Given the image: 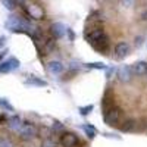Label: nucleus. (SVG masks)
Segmentation results:
<instances>
[{"mask_svg":"<svg viewBox=\"0 0 147 147\" xmlns=\"http://www.w3.org/2000/svg\"><path fill=\"white\" fill-rule=\"evenodd\" d=\"M6 30H9L10 32H19V31H28L30 34H32V27L27 21L21 19L19 16H9L6 24H5Z\"/></svg>","mask_w":147,"mask_h":147,"instance_id":"obj_1","label":"nucleus"},{"mask_svg":"<svg viewBox=\"0 0 147 147\" xmlns=\"http://www.w3.org/2000/svg\"><path fill=\"white\" fill-rule=\"evenodd\" d=\"M16 134L19 136V138L22 140H31L37 136V127L32 124V122H28V121H24L21 128L16 131Z\"/></svg>","mask_w":147,"mask_h":147,"instance_id":"obj_2","label":"nucleus"},{"mask_svg":"<svg viewBox=\"0 0 147 147\" xmlns=\"http://www.w3.org/2000/svg\"><path fill=\"white\" fill-rule=\"evenodd\" d=\"M21 66V62L16 59V57H9L3 62H0V74H7V72H12Z\"/></svg>","mask_w":147,"mask_h":147,"instance_id":"obj_3","label":"nucleus"},{"mask_svg":"<svg viewBox=\"0 0 147 147\" xmlns=\"http://www.w3.org/2000/svg\"><path fill=\"white\" fill-rule=\"evenodd\" d=\"M105 119L109 125H116L118 122L122 119V110L119 107H112L110 110H107L106 115H105Z\"/></svg>","mask_w":147,"mask_h":147,"instance_id":"obj_4","label":"nucleus"},{"mask_svg":"<svg viewBox=\"0 0 147 147\" xmlns=\"http://www.w3.org/2000/svg\"><path fill=\"white\" fill-rule=\"evenodd\" d=\"M27 13L30 15V18L32 19H43L44 18V10L41 6L35 5V3H31L27 6Z\"/></svg>","mask_w":147,"mask_h":147,"instance_id":"obj_5","label":"nucleus"},{"mask_svg":"<svg viewBox=\"0 0 147 147\" xmlns=\"http://www.w3.org/2000/svg\"><path fill=\"white\" fill-rule=\"evenodd\" d=\"M131 72L134 77H144L147 74V62L144 60H138V62L131 65Z\"/></svg>","mask_w":147,"mask_h":147,"instance_id":"obj_6","label":"nucleus"},{"mask_svg":"<svg viewBox=\"0 0 147 147\" xmlns=\"http://www.w3.org/2000/svg\"><path fill=\"white\" fill-rule=\"evenodd\" d=\"M60 144H62V147H75L78 144V137L72 132H66L60 138Z\"/></svg>","mask_w":147,"mask_h":147,"instance_id":"obj_7","label":"nucleus"},{"mask_svg":"<svg viewBox=\"0 0 147 147\" xmlns=\"http://www.w3.org/2000/svg\"><path fill=\"white\" fill-rule=\"evenodd\" d=\"M118 77L122 82H129L132 80V72H131V66L129 65H124L118 69Z\"/></svg>","mask_w":147,"mask_h":147,"instance_id":"obj_8","label":"nucleus"},{"mask_svg":"<svg viewBox=\"0 0 147 147\" xmlns=\"http://www.w3.org/2000/svg\"><path fill=\"white\" fill-rule=\"evenodd\" d=\"M50 32H52V35L55 37V38H62V37H65V34H66V27L62 22H55L50 27Z\"/></svg>","mask_w":147,"mask_h":147,"instance_id":"obj_9","label":"nucleus"},{"mask_svg":"<svg viewBox=\"0 0 147 147\" xmlns=\"http://www.w3.org/2000/svg\"><path fill=\"white\" fill-rule=\"evenodd\" d=\"M22 122H24V121L21 119V116H19V115H12V116H9V118H7L6 125H7V128H9L10 131L16 132V131L21 128Z\"/></svg>","mask_w":147,"mask_h":147,"instance_id":"obj_10","label":"nucleus"},{"mask_svg":"<svg viewBox=\"0 0 147 147\" xmlns=\"http://www.w3.org/2000/svg\"><path fill=\"white\" fill-rule=\"evenodd\" d=\"M65 69V65L59 60H52V62L47 63V71L52 74V75H60Z\"/></svg>","mask_w":147,"mask_h":147,"instance_id":"obj_11","label":"nucleus"},{"mask_svg":"<svg viewBox=\"0 0 147 147\" xmlns=\"http://www.w3.org/2000/svg\"><path fill=\"white\" fill-rule=\"evenodd\" d=\"M128 53H129V44L127 41H121V43H118L115 46V55H116V57L122 59V57H125Z\"/></svg>","mask_w":147,"mask_h":147,"instance_id":"obj_12","label":"nucleus"},{"mask_svg":"<svg viewBox=\"0 0 147 147\" xmlns=\"http://www.w3.org/2000/svg\"><path fill=\"white\" fill-rule=\"evenodd\" d=\"M25 84L27 85H32V87H47V81H44V80H41L38 77H34V75L28 77L25 80Z\"/></svg>","mask_w":147,"mask_h":147,"instance_id":"obj_13","label":"nucleus"},{"mask_svg":"<svg viewBox=\"0 0 147 147\" xmlns=\"http://www.w3.org/2000/svg\"><path fill=\"white\" fill-rule=\"evenodd\" d=\"M106 34H105V31L102 30V28H96V30H93L91 32H90V37H88V40H90V43L91 44H96L97 41H99L102 37H105Z\"/></svg>","mask_w":147,"mask_h":147,"instance_id":"obj_14","label":"nucleus"},{"mask_svg":"<svg viewBox=\"0 0 147 147\" xmlns=\"http://www.w3.org/2000/svg\"><path fill=\"white\" fill-rule=\"evenodd\" d=\"M82 129L85 131L88 138H94L96 137V128L93 125H82Z\"/></svg>","mask_w":147,"mask_h":147,"instance_id":"obj_15","label":"nucleus"},{"mask_svg":"<svg viewBox=\"0 0 147 147\" xmlns=\"http://www.w3.org/2000/svg\"><path fill=\"white\" fill-rule=\"evenodd\" d=\"M136 2L137 0H119V6L124 9H131L136 6Z\"/></svg>","mask_w":147,"mask_h":147,"instance_id":"obj_16","label":"nucleus"},{"mask_svg":"<svg viewBox=\"0 0 147 147\" xmlns=\"http://www.w3.org/2000/svg\"><path fill=\"white\" fill-rule=\"evenodd\" d=\"M0 107H2L3 110H7V112H13V106H12L10 103H9V100H6V99H0Z\"/></svg>","mask_w":147,"mask_h":147,"instance_id":"obj_17","label":"nucleus"},{"mask_svg":"<svg viewBox=\"0 0 147 147\" xmlns=\"http://www.w3.org/2000/svg\"><path fill=\"white\" fill-rule=\"evenodd\" d=\"M87 68H91V69H100V71H106L107 66L103 63V62H93V63H87Z\"/></svg>","mask_w":147,"mask_h":147,"instance_id":"obj_18","label":"nucleus"},{"mask_svg":"<svg viewBox=\"0 0 147 147\" xmlns=\"http://www.w3.org/2000/svg\"><path fill=\"white\" fill-rule=\"evenodd\" d=\"M2 5L7 9V10H13L16 7V0H2Z\"/></svg>","mask_w":147,"mask_h":147,"instance_id":"obj_19","label":"nucleus"},{"mask_svg":"<svg viewBox=\"0 0 147 147\" xmlns=\"http://www.w3.org/2000/svg\"><path fill=\"white\" fill-rule=\"evenodd\" d=\"M134 127H136V124H134V121H127V122H124V125L121 127V129L122 131H125V132H128V131H132L134 129Z\"/></svg>","mask_w":147,"mask_h":147,"instance_id":"obj_20","label":"nucleus"},{"mask_svg":"<svg viewBox=\"0 0 147 147\" xmlns=\"http://www.w3.org/2000/svg\"><path fill=\"white\" fill-rule=\"evenodd\" d=\"M93 105H87V106H81L80 107V113L82 115V116H85V115H88L90 112H91V110H93Z\"/></svg>","mask_w":147,"mask_h":147,"instance_id":"obj_21","label":"nucleus"},{"mask_svg":"<svg viewBox=\"0 0 147 147\" xmlns=\"http://www.w3.org/2000/svg\"><path fill=\"white\" fill-rule=\"evenodd\" d=\"M0 147H15V144H13V141H12V140L2 137V141H0Z\"/></svg>","mask_w":147,"mask_h":147,"instance_id":"obj_22","label":"nucleus"},{"mask_svg":"<svg viewBox=\"0 0 147 147\" xmlns=\"http://www.w3.org/2000/svg\"><path fill=\"white\" fill-rule=\"evenodd\" d=\"M41 147H56V141H53L52 138H44Z\"/></svg>","mask_w":147,"mask_h":147,"instance_id":"obj_23","label":"nucleus"},{"mask_svg":"<svg viewBox=\"0 0 147 147\" xmlns=\"http://www.w3.org/2000/svg\"><path fill=\"white\" fill-rule=\"evenodd\" d=\"M55 47V41L53 40H47L46 41V47H44V50L46 52H52V49Z\"/></svg>","mask_w":147,"mask_h":147,"instance_id":"obj_24","label":"nucleus"},{"mask_svg":"<svg viewBox=\"0 0 147 147\" xmlns=\"http://www.w3.org/2000/svg\"><path fill=\"white\" fill-rule=\"evenodd\" d=\"M52 129H53V131H62V129H63V125L60 124V122H55L53 127H52Z\"/></svg>","mask_w":147,"mask_h":147,"instance_id":"obj_25","label":"nucleus"},{"mask_svg":"<svg viewBox=\"0 0 147 147\" xmlns=\"http://www.w3.org/2000/svg\"><path fill=\"white\" fill-rule=\"evenodd\" d=\"M66 34L69 35V40H71V41H74L75 35H74V32H72V30H71V28H66Z\"/></svg>","mask_w":147,"mask_h":147,"instance_id":"obj_26","label":"nucleus"},{"mask_svg":"<svg viewBox=\"0 0 147 147\" xmlns=\"http://www.w3.org/2000/svg\"><path fill=\"white\" fill-rule=\"evenodd\" d=\"M141 21H144V22H147V10H144L143 13H141Z\"/></svg>","mask_w":147,"mask_h":147,"instance_id":"obj_27","label":"nucleus"},{"mask_svg":"<svg viewBox=\"0 0 147 147\" xmlns=\"http://www.w3.org/2000/svg\"><path fill=\"white\" fill-rule=\"evenodd\" d=\"M141 43H143V38H141V37L136 38V46H137V47H140V46H141Z\"/></svg>","mask_w":147,"mask_h":147,"instance_id":"obj_28","label":"nucleus"},{"mask_svg":"<svg viewBox=\"0 0 147 147\" xmlns=\"http://www.w3.org/2000/svg\"><path fill=\"white\" fill-rule=\"evenodd\" d=\"M3 44H5V37H0V49H2Z\"/></svg>","mask_w":147,"mask_h":147,"instance_id":"obj_29","label":"nucleus"},{"mask_svg":"<svg viewBox=\"0 0 147 147\" xmlns=\"http://www.w3.org/2000/svg\"><path fill=\"white\" fill-rule=\"evenodd\" d=\"M16 2H19V3H25L27 0H16Z\"/></svg>","mask_w":147,"mask_h":147,"instance_id":"obj_30","label":"nucleus"},{"mask_svg":"<svg viewBox=\"0 0 147 147\" xmlns=\"http://www.w3.org/2000/svg\"><path fill=\"white\" fill-rule=\"evenodd\" d=\"M0 141H2V136H0Z\"/></svg>","mask_w":147,"mask_h":147,"instance_id":"obj_31","label":"nucleus"}]
</instances>
